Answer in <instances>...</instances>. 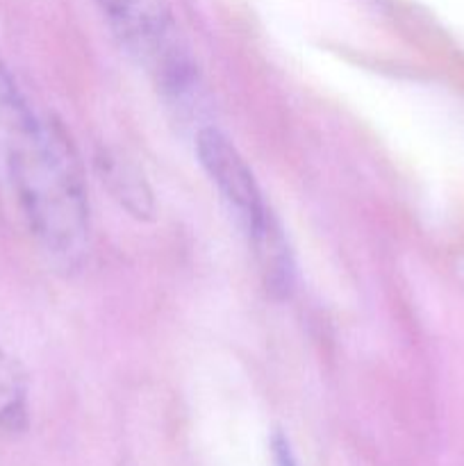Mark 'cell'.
Masks as SVG:
<instances>
[{"label": "cell", "mask_w": 464, "mask_h": 466, "mask_svg": "<svg viewBox=\"0 0 464 466\" xmlns=\"http://www.w3.org/2000/svg\"><path fill=\"white\" fill-rule=\"evenodd\" d=\"M3 182L12 189L41 248L64 267L80 264L89 246V200L76 148L64 127L41 118Z\"/></svg>", "instance_id": "6da1fadb"}, {"label": "cell", "mask_w": 464, "mask_h": 466, "mask_svg": "<svg viewBox=\"0 0 464 466\" xmlns=\"http://www.w3.org/2000/svg\"><path fill=\"white\" fill-rule=\"evenodd\" d=\"M196 153L209 180L230 208L232 217L248 237L267 287L285 294L291 285L289 248L280 223L264 200L262 189L246 159L217 127H203L196 135Z\"/></svg>", "instance_id": "7a4b0ae2"}, {"label": "cell", "mask_w": 464, "mask_h": 466, "mask_svg": "<svg viewBox=\"0 0 464 466\" xmlns=\"http://www.w3.org/2000/svg\"><path fill=\"white\" fill-rule=\"evenodd\" d=\"M121 44L162 89L182 94L196 71L168 0H96Z\"/></svg>", "instance_id": "3957f363"}, {"label": "cell", "mask_w": 464, "mask_h": 466, "mask_svg": "<svg viewBox=\"0 0 464 466\" xmlns=\"http://www.w3.org/2000/svg\"><path fill=\"white\" fill-rule=\"evenodd\" d=\"M39 123L41 118L32 112L25 96L0 62V180H5L16 155L35 137Z\"/></svg>", "instance_id": "277c9868"}, {"label": "cell", "mask_w": 464, "mask_h": 466, "mask_svg": "<svg viewBox=\"0 0 464 466\" xmlns=\"http://www.w3.org/2000/svg\"><path fill=\"white\" fill-rule=\"evenodd\" d=\"M100 173H103V182L109 187L114 198L121 203V208H126L132 217L136 218H148L153 217L155 203L153 194L146 187L144 177L136 168H132L130 164L121 162V159L112 157H100Z\"/></svg>", "instance_id": "5b68a950"}, {"label": "cell", "mask_w": 464, "mask_h": 466, "mask_svg": "<svg viewBox=\"0 0 464 466\" xmlns=\"http://www.w3.org/2000/svg\"><path fill=\"white\" fill-rule=\"evenodd\" d=\"M25 419V390L18 369L0 350V423L18 428Z\"/></svg>", "instance_id": "8992f818"}, {"label": "cell", "mask_w": 464, "mask_h": 466, "mask_svg": "<svg viewBox=\"0 0 464 466\" xmlns=\"http://www.w3.org/2000/svg\"><path fill=\"white\" fill-rule=\"evenodd\" d=\"M276 458H277V466H296L285 437H276Z\"/></svg>", "instance_id": "52a82bcc"}]
</instances>
